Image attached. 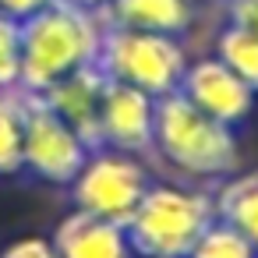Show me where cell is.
Returning a JSON list of instances; mask_svg holds the SVG:
<instances>
[{"mask_svg":"<svg viewBox=\"0 0 258 258\" xmlns=\"http://www.w3.org/2000/svg\"><path fill=\"white\" fill-rule=\"evenodd\" d=\"M99 18L138 32L184 36L195 22V4L191 0H110Z\"/></svg>","mask_w":258,"mask_h":258,"instance_id":"8fae6325","label":"cell"},{"mask_svg":"<svg viewBox=\"0 0 258 258\" xmlns=\"http://www.w3.org/2000/svg\"><path fill=\"white\" fill-rule=\"evenodd\" d=\"M96 64L110 82H124V85L142 89L145 96L159 99V96L177 92L184 68H187V53L177 36L138 32V29L103 22Z\"/></svg>","mask_w":258,"mask_h":258,"instance_id":"277c9868","label":"cell"},{"mask_svg":"<svg viewBox=\"0 0 258 258\" xmlns=\"http://www.w3.org/2000/svg\"><path fill=\"white\" fill-rule=\"evenodd\" d=\"M68 4H75V8H85V11H96V15H99V11L110 4V0H68Z\"/></svg>","mask_w":258,"mask_h":258,"instance_id":"ffe728a7","label":"cell"},{"mask_svg":"<svg viewBox=\"0 0 258 258\" xmlns=\"http://www.w3.org/2000/svg\"><path fill=\"white\" fill-rule=\"evenodd\" d=\"M103 18L96 11L53 0L22 22V82L29 96H43L60 78L96 64Z\"/></svg>","mask_w":258,"mask_h":258,"instance_id":"6da1fadb","label":"cell"},{"mask_svg":"<svg viewBox=\"0 0 258 258\" xmlns=\"http://www.w3.org/2000/svg\"><path fill=\"white\" fill-rule=\"evenodd\" d=\"M149 184H152V177L135 152L96 149V152H89L82 173L68 187H71L75 209L124 226L131 219V212L138 209L142 195L149 191Z\"/></svg>","mask_w":258,"mask_h":258,"instance_id":"5b68a950","label":"cell"},{"mask_svg":"<svg viewBox=\"0 0 258 258\" xmlns=\"http://www.w3.org/2000/svg\"><path fill=\"white\" fill-rule=\"evenodd\" d=\"M212 219V195L177 184H149L138 209L124 223V233L131 254L138 258H184Z\"/></svg>","mask_w":258,"mask_h":258,"instance_id":"3957f363","label":"cell"},{"mask_svg":"<svg viewBox=\"0 0 258 258\" xmlns=\"http://www.w3.org/2000/svg\"><path fill=\"white\" fill-rule=\"evenodd\" d=\"M223 8L230 25H240L251 36H258V0H223Z\"/></svg>","mask_w":258,"mask_h":258,"instance_id":"ac0fdd59","label":"cell"},{"mask_svg":"<svg viewBox=\"0 0 258 258\" xmlns=\"http://www.w3.org/2000/svg\"><path fill=\"white\" fill-rule=\"evenodd\" d=\"M212 57H219L240 82H247L258 92V36H251L247 29L226 22L216 36V53Z\"/></svg>","mask_w":258,"mask_h":258,"instance_id":"5bb4252c","label":"cell"},{"mask_svg":"<svg viewBox=\"0 0 258 258\" xmlns=\"http://www.w3.org/2000/svg\"><path fill=\"white\" fill-rule=\"evenodd\" d=\"M53 247L57 258H131V244L124 226L99 219L92 212H68L53 226Z\"/></svg>","mask_w":258,"mask_h":258,"instance_id":"30bf717a","label":"cell"},{"mask_svg":"<svg viewBox=\"0 0 258 258\" xmlns=\"http://www.w3.org/2000/svg\"><path fill=\"white\" fill-rule=\"evenodd\" d=\"M106 75L99 71V64H89L68 78H60L53 89H46L39 99L96 152L103 149V131H99V103H103V89H106Z\"/></svg>","mask_w":258,"mask_h":258,"instance_id":"9c48e42d","label":"cell"},{"mask_svg":"<svg viewBox=\"0 0 258 258\" xmlns=\"http://www.w3.org/2000/svg\"><path fill=\"white\" fill-rule=\"evenodd\" d=\"M184 258H258V251L237 226H230L226 219L216 216L209 223V230L191 244V251Z\"/></svg>","mask_w":258,"mask_h":258,"instance_id":"9a60e30c","label":"cell"},{"mask_svg":"<svg viewBox=\"0 0 258 258\" xmlns=\"http://www.w3.org/2000/svg\"><path fill=\"white\" fill-rule=\"evenodd\" d=\"M50 4L53 0H0V15H8L15 22H25V18H32L36 11H43Z\"/></svg>","mask_w":258,"mask_h":258,"instance_id":"d6986e66","label":"cell"},{"mask_svg":"<svg viewBox=\"0 0 258 258\" xmlns=\"http://www.w3.org/2000/svg\"><path fill=\"white\" fill-rule=\"evenodd\" d=\"M22 82V22L0 15V89Z\"/></svg>","mask_w":258,"mask_h":258,"instance_id":"2e32d148","label":"cell"},{"mask_svg":"<svg viewBox=\"0 0 258 258\" xmlns=\"http://www.w3.org/2000/svg\"><path fill=\"white\" fill-rule=\"evenodd\" d=\"M25 117H29V92L25 89H0V177L22 173Z\"/></svg>","mask_w":258,"mask_h":258,"instance_id":"4fadbf2b","label":"cell"},{"mask_svg":"<svg viewBox=\"0 0 258 258\" xmlns=\"http://www.w3.org/2000/svg\"><path fill=\"white\" fill-rule=\"evenodd\" d=\"M177 92L198 106L205 117L226 124V127H237L244 124L251 113H254V89L247 82H240L219 57H202V60H187L184 68V78L177 85Z\"/></svg>","mask_w":258,"mask_h":258,"instance_id":"52a82bcc","label":"cell"},{"mask_svg":"<svg viewBox=\"0 0 258 258\" xmlns=\"http://www.w3.org/2000/svg\"><path fill=\"white\" fill-rule=\"evenodd\" d=\"M212 202H216V216L226 219L230 226H237L258 251V170L223 180V187L212 195Z\"/></svg>","mask_w":258,"mask_h":258,"instance_id":"7c38bea8","label":"cell"},{"mask_svg":"<svg viewBox=\"0 0 258 258\" xmlns=\"http://www.w3.org/2000/svg\"><path fill=\"white\" fill-rule=\"evenodd\" d=\"M0 258H57V247L50 237H18L11 240L4 251H0Z\"/></svg>","mask_w":258,"mask_h":258,"instance_id":"e0dca14e","label":"cell"},{"mask_svg":"<svg viewBox=\"0 0 258 258\" xmlns=\"http://www.w3.org/2000/svg\"><path fill=\"white\" fill-rule=\"evenodd\" d=\"M89 145L39 99L29 96V117H25V149H22V173H32L46 184H71L85 159Z\"/></svg>","mask_w":258,"mask_h":258,"instance_id":"8992f818","label":"cell"},{"mask_svg":"<svg viewBox=\"0 0 258 258\" xmlns=\"http://www.w3.org/2000/svg\"><path fill=\"white\" fill-rule=\"evenodd\" d=\"M152 113L156 99L145 96L142 89H131L124 82H106L103 103H99V131H103V149H120V152H149L152 149Z\"/></svg>","mask_w":258,"mask_h":258,"instance_id":"ba28073f","label":"cell"},{"mask_svg":"<svg viewBox=\"0 0 258 258\" xmlns=\"http://www.w3.org/2000/svg\"><path fill=\"white\" fill-rule=\"evenodd\" d=\"M152 149L184 177L219 180L237 170L233 127L205 117L180 92L159 96L152 113Z\"/></svg>","mask_w":258,"mask_h":258,"instance_id":"7a4b0ae2","label":"cell"}]
</instances>
